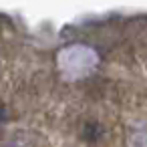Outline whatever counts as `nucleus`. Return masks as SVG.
<instances>
[]
</instances>
